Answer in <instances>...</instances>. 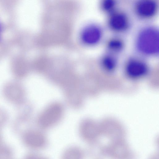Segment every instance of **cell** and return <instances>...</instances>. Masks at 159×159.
<instances>
[{
    "label": "cell",
    "mask_w": 159,
    "mask_h": 159,
    "mask_svg": "<svg viewBox=\"0 0 159 159\" xmlns=\"http://www.w3.org/2000/svg\"><path fill=\"white\" fill-rule=\"evenodd\" d=\"M102 31L98 26L94 25H89L83 30L81 38L86 44L93 45L98 43L102 37Z\"/></svg>",
    "instance_id": "8992f818"
},
{
    "label": "cell",
    "mask_w": 159,
    "mask_h": 159,
    "mask_svg": "<svg viewBox=\"0 0 159 159\" xmlns=\"http://www.w3.org/2000/svg\"><path fill=\"white\" fill-rule=\"evenodd\" d=\"M27 142L31 146L34 148H40L45 144V139L44 137L39 133L30 132L26 135Z\"/></svg>",
    "instance_id": "52a82bcc"
},
{
    "label": "cell",
    "mask_w": 159,
    "mask_h": 159,
    "mask_svg": "<svg viewBox=\"0 0 159 159\" xmlns=\"http://www.w3.org/2000/svg\"><path fill=\"white\" fill-rule=\"evenodd\" d=\"M81 153L77 149L72 148L67 151L64 159H81Z\"/></svg>",
    "instance_id": "8fae6325"
},
{
    "label": "cell",
    "mask_w": 159,
    "mask_h": 159,
    "mask_svg": "<svg viewBox=\"0 0 159 159\" xmlns=\"http://www.w3.org/2000/svg\"><path fill=\"white\" fill-rule=\"evenodd\" d=\"M2 93L5 100L16 106L25 103V91L23 86L18 80L10 81L5 84Z\"/></svg>",
    "instance_id": "7a4b0ae2"
},
{
    "label": "cell",
    "mask_w": 159,
    "mask_h": 159,
    "mask_svg": "<svg viewBox=\"0 0 159 159\" xmlns=\"http://www.w3.org/2000/svg\"><path fill=\"white\" fill-rule=\"evenodd\" d=\"M9 119V115L4 109L0 107V126L6 123Z\"/></svg>",
    "instance_id": "7c38bea8"
},
{
    "label": "cell",
    "mask_w": 159,
    "mask_h": 159,
    "mask_svg": "<svg viewBox=\"0 0 159 159\" xmlns=\"http://www.w3.org/2000/svg\"><path fill=\"white\" fill-rule=\"evenodd\" d=\"M108 23L112 30L117 32L125 30L129 25V20L126 15L122 12L116 11L110 14Z\"/></svg>",
    "instance_id": "5b68a950"
},
{
    "label": "cell",
    "mask_w": 159,
    "mask_h": 159,
    "mask_svg": "<svg viewBox=\"0 0 159 159\" xmlns=\"http://www.w3.org/2000/svg\"><path fill=\"white\" fill-rule=\"evenodd\" d=\"M157 2L152 0L139 1L135 6L137 14L144 18H148L153 16L157 12Z\"/></svg>",
    "instance_id": "277c9868"
},
{
    "label": "cell",
    "mask_w": 159,
    "mask_h": 159,
    "mask_svg": "<svg viewBox=\"0 0 159 159\" xmlns=\"http://www.w3.org/2000/svg\"></svg>",
    "instance_id": "5bb4252c"
},
{
    "label": "cell",
    "mask_w": 159,
    "mask_h": 159,
    "mask_svg": "<svg viewBox=\"0 0 159 159\" xmlns=\"http://www.w3.org/2000/svg\"><path fill=\"white\" fill-rule=\"evenodd\" d=\"M102 64L103 68L106 70L111 71L115 68L116 62L115 59L112 56L107 55L102 58Z\"/></svg>",
    "instance_id": "ba28073f"
},
{
    "label": "cell",
    "mask_w": 159,
    "mask_h": 159,
    "mask_svg": "<svg viewBox=\"0 0 159 159\" xmlns=\"http://www.w3.org/2000/svg\"><path fill=\"white\" fill-rule=\"evenodd\" d=\"M127 75L130 78L136 79L145 76L148 71L146 64L143 62L136 59L129 60L125 66Z\"/></svg>",
    "instance_id": "3957f363"
},
{
    "label": "cell",
    "mask_w": 159,
    "mask_h": 159,
    "mask_svg": "<svg viewBox=\"0 0 159 159\" xmlns=\"http://www.w3.org/2000/svg\"><path fill=\"white\" fill-rule=\"evenodd\" d=\"M34 159H43V158L40 157V158H35Z\"/></svg>",
    "instance_id": "4fadbf2b"
},
{
    "label": "cell",
    "mask_w": 159,
    "mask_h": 159,
    "mask_svg": "<svg viewBox=\"0 0 159 159\" xmlns=\"http://www.w3.org/2000/svg\"><path fill=\"white\" fill-rule=\"evenodd\" d=\"M116 6L115 1L113 0H105L101 3L102 9L105 12L111 14L114 11Z\"/></svg>",
    "instance_id": "30bf717a"
},
{
    "label": "cell",
    "mask_w": 159,
    "mask_h": 159,
    "mask_svg": "<svg viewBox=\"0 0 159 159\" xmlns=\"http://www.w3.org/2000/svg\"><path fill=\"white\" fill-rule=\"evenodd\" d=\"M124 47V43L120 39L115 38L110 40L107 43V47L111 51L118 52L121 50Z\"/></svg>",
    "instance_id": "9c48e42d"
},
{
    "label": "cell",
    "mask_w": 159,
    "mask_h": 159,
    "mask_svg": "<svg viewBox=\"0 0 159 159\" xmlns=\"http://www.w3.org/2000/svg\"><path fill=\"white\" fill-rule=\"evenodd\" d=\"M136 47L141 53L147 55L157 54L159 51V33L158 30L148 27L142 30L136 39Z\"/></svg>",
    "instance_id": "6da1fadb"
}]
</instances>
